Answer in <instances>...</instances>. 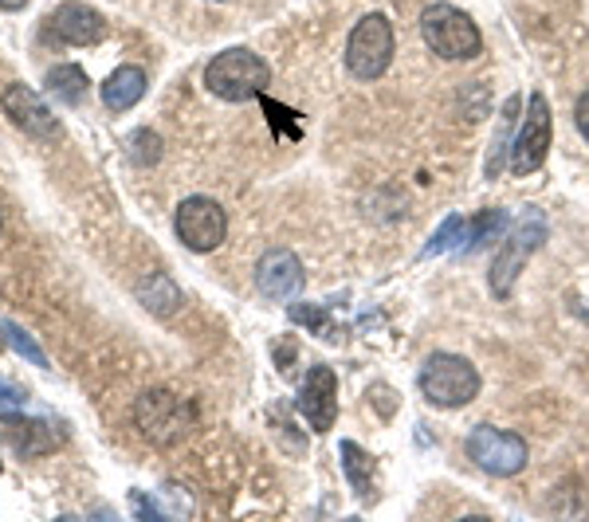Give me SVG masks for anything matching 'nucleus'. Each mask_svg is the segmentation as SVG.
<instances>
[{
    "label": "nucleus",
    "instance_id": "1",
    "mask_svg": "<svg viewBox=\"0 0 589 522\" xmlns=\"http://www.w3.org/2000/svg\"><path fill=\"white\" fill-rule=\"evenodd\" d=\"M546 236H550V224L546 217H542V208H527V213L515 220V228L507 232V240H503V247L495 252V259H491V279H488L491 295L510 299L527 259L546 244Z\"/></svg>",
    "mask_w": 589,
    "mask_h": 522
},
{
    "label": "nucleus",
    "instance_id": "2",
    "mask_svg": "<svg viewBox=\"0 0 589 522\" xmlns=\"http://www.w3.org/2000/svg\"><path fill=\"white\" fill-rule=\"evenodd\" d=\"M267 83H272V68H267V60H260V56L248 48L220 51L205 68V87L225 102L260 99L267 90Z\"/></svg>",
    "mask_w": 589,
    "mask_h": 522
},
{
    "label": "nucleus",
    "instance_id": "3",
    "mask_svg": "<svg viewBox=\"0 0 589 522\" xmlns=\"http://www.w3.org/2000/svg\"><path fill=\"white\" fill-rule=\"evenodd\" d=\"M421 397L436 409H464L480 397V369L460 354H432L429 362L421 365Z\"/></svg>",
    "mask_w": 589,
    "mask_h": 522
},
{
    "label": "nucleus",
    "instance_id": "4",
    "mask_svg": "<svg viewBox=\"0 0 589 522\" xmlns=\"http://www.w3.org/2000/svg\"><path fill=\"white\" fill-rule=\"evenodd\" d=\"M421 36L441 60H476L483 51V36L468 12L456 4H432L421 16Z\"/></svg>",
    "mask_w": 589,
    "mask_h": 522
},
{
    "label": "nucleus",
    "instance_id": "5",
    "mask_svg": "<svg viewBox=\"0 0 589 522\" xmlns=\"http://www.w3.org/2000/svg\"><path fill=\"white\" fill-rule=\"evenodd\" d=\"M393 63V24L382 12H370L353 24L350 40H346V71L353 80L373 83L382 80Z\"/></svg>",
    "mask_w": 589,
    "mask_h": 522
},
{
    "label": "nucleus",
    "instance_id": "6",
    "mask_svg": "<svg viewBox=\"0 0 589 522\" xmlns=\"http://www.w3.org/2000/svg\"><path fill=\"white\" fill-rule=\"evenodd\" d=\"M464 452L468 460L488 475H519L527 468L530 452H527V440L519 433H503V428H491V424H476L464 440Z\"/></svg>",
    "mask_w": 589,
    "mask_h": 522
},
{
    "label": "nucleus",
    "instance_id": "7",
    "mask_svg": "<svg viewBox=\"0 0 589 522\" xmlns=\"http://www.w3.org/2000/svg\"><path fill=\"white\" fill-rule=\"evenodd\" d=\"M550 138H554V119H550V102L542 95H530L527 114H522L519 130H515V142H510V173L515 178H530L546 166Z\"/></svg>",
    "mask_w": 589,
    "mask_h": 522
},
{
    "label": "nucleus",
    "instance_id": "8",
    "mask_svg": "<svg viewBox=\"0 0 589 522\" xmlns=\"http://www.w3.org/2000/svg\"><path fill=\"white\" fill-rule=\"evenodd\" d=\"M134 421L142 428V436L154 444H177L189 433V404L181 397H173L169 389H149V393L137 397L134 404Z\"/></svg>",
    "mask_w": 589,
    "mask_h": 522
},
{
    "label": "nucleus",
    "instance_id": "9",
    "mask_svg": "<svg viewBox=\"0 0 589 522\" xmlns=\"http://www.w3.org/2000/svg\"><path fill=\"white\" fill-rule=\"evenodd\" d=\"M173 228H177V240H181L189 252H213V247L225 244L228 217L213 197H189L177 208Z\"/></svg>",
    "mask_w": 589,
    "mask_h": 522
},
{
    "label": "nucleus",
    "instance_id": "10",
    "mask_svg": "<svg viewBox=\"0 0 589 522\" xmlns=\"http://www.w3.org/2000/svg\"><path fill=\"white\" fill-rule=\"evenodd\" d=\"M299 413L306 416L314 433L323 436L338 421V377H334L330 365H314L306 374L303 389H299Z\"/></svg>",
    "mask_w": 589,
    "mask_h": 522
},
{
    "label": "nucleus",
    "instance_id": "11",
    "mask_svg": "<svg viewBox=\"0 0 589 522\" xmlns=\"http://www.w3.org/2000/svg\"><path fill=\"white\" fill-rule=\"evenodd\" d=\"M303 264L294 252L287 247H267L260 264H255V287H260V295L275 299V303H284V299H294L303 291Z\"/></svg>",
    "mask_w": 589,
    "mask_h": 522
},
{
    "label": "nucleus",
    "instance_id": "12",
    "mask_svg": "<svg viewBox=\"0 0 589 522\" xmlns=\"http://www.w3.org/2000/svg\"><path fill=\"white\" fill-rule=\"evenodd\" d=\"M0 107H4V114L12 119V126H20L24 134H32V138H56L59 134V122L48 110V102L39 99L32 87H24V83H12V87L4 90Z\"/></svg>",
    "mask_w": 589,
    "mask_h": 522
},
{
    "label": "nucleus",
    "instance_id": "13",
    "mask_svg": "<svg viewBox=\"0 0 589 522\" xmlns=\"http://www.w3.org/2000/svg\"><path fill=\"white\" fill-rule=\"evenodd\" d=\"M48 28L56 40L71 44V48H91L107 36V21L98 16L91 4H79V0H63L56 12L48 16Z\"/></svg>",
    "mask_w": 589,
    "mask_h": 522
},
{
    "label": "nucleus",
    "instance_id": "14",
    "mask_svg": "<svg viewBox=\"0 0 589 522\" xmlns=\"http://www.w3.org/2000/svg\"><path fill=\"white\" fill-rule=\"evenodd\" d=\"M146 95V71L142 68H118L107 83H103V102L107 110H130Z\"/></svg>",
    "mask_w": 589,
    "mask_h": 522
},
{
    "label": "nucleus",
    "instance_id": "15",
    "mask_svg": "<svg viewBox=\"0 0 589 522\" xmlns=\"http://www.w3.org/2000/svg\"><path fill=\"white\" fill-rule=\"evenodd\" d=\"M48 87L59 102L79 107V102L87 99V71L79 68V63H59V68L48 71Z\"/></svg>",
    "mask_w": 589,
    "mask_h": 522
},
{
    "label": "nucleus",
    "instance_id": "16",
    "mask_svg": "<svg viewBox=\"0 0 589 522\" xmlns=\"http://www.w3.org/2000/svg\"><path fill=\"white\" fill-rule=\"evenodd\" d=\"M519 107H522V99H519V95H510V99L503 102V114H500V130H495V142H491V158H488V178H500L503 161L510 158V142H515V134H510V126H515V119H519Z\"/></svg>",
    "mask_w": 589,
    "mask_h": 522
},
{
    "label": "nucleus",
    "instance_id": "17",
    "mask_svg": "<svg viewBox=\"0 0 589 522\" xmlns=\"http://www.w3.org/2000/svg\"><path fill=\"white\" fill-rule=\"evenodd\" d=\"M9 440H12V448H16L20 456H39V452H48L51 444H56V433H51V424H24V421H16V416H12Z\"/></svg>",
    "mask_w": 589,
    "mask_h": 522
},
{
    "label": "nucleus",
    "instance_id": "18",
    "mask_svg": "<svg viewBox=\"0 0 589 522\" xmlns=\"http://www.w3.org/2000/svg\"><path fill=\"white\" fill-rule=\"evenodd\" d=\"M342 468H346V479L358 495H370L373 491V456L362 452L353 440H342Z\"/></svg>",
    "mask_w": 589,
    "mask_h": 522
},
{
    "label": "nucleus",
    "instance_id": "19",
    "mask_svg": "<svg viewBox=\"0 0 589 522\" xmlns=\"http://www.w3.org/2000/svg\"><path fill=\"white\" fill-rule=\"evenodd\" d=\"M507 228V208H480L476 217H468V252H480L488 240H495Z\"/></svg>",
    "mask_w": 589,
    "mask_h": 522
},
{
    "label": "nucleus",
    "instance_id": "20",
    "mask_svg": "<svg viewBox=\"0 0 589 522\" xmlns=\"http://www.w3.org/2000/svg\"><path fill=\"white\" fill-rule=\"evenodd\" d=\"M464 240H468V217H448L436 228V236L424 244L421 256H444L452 247H464Z\"/></svg>",
    "mask_w": 589,
    "mask_h": 522
},
{
    "label": "nucleus",
    "instance_id": "21",
    "mask_svg": "<svg viewBox=\"0 0 589 522\" xmlns=\"http://www.w3.org/2000/svg\"><path fill=\"white\" fill-rule=\"evenodd\" d=\"M0 330H4V338H9V345L16 350L20 357H28L32 365H39V369H48V354L36 345V338L28 335V330H20L16 323H0Z\"/></svg>",
    "mask_w": 589,
    "mask_h": 522
},
{
    "label": "nucleus",
    "instance_id": "22",
    "mask_svg": "<svg viewBox=\"0 0 589 522\" xmlns=\"http://www.w3.org/2000/svg\"><path fill=\"white\" fill-rule=\"evenodd\" d=\"M130 158L137 161V166H149V161L161 158V138L157 134H149V130H137L134 138H130Z\"/></svg>",
    "mask_w": 589,
    "mask_h": 522
},
{
    "label": "nucleus",
    "instance_id": "23",
    "mask_svg": "<svg viewBox=\"0 0 589 522\" xmlns=\"http://www.w3.org/2000/svg\"><path fill=\"white\" fill-rule=\"evenodd\" d=\"M24 409H28V393H24L20 385H12V381L0 377V416L12 421V416H20Z\"/></svg>",
    "mask_w": 589,
    "mask_h": 522
},
{
    "label": "nucleus",
    "instance_id": "24",
    "mask_svg": "<svg viewBox=\"0 0 589 522\" xmlns=\"http://www.w3.org/2000/svg\"><path fill=\"white\" fill-rule=\"evenodd\" d=\"M291 318H294V323H311L314 330H318V335L330 338V335H326V318H323V311H314V306H291Z\"/></svg>",
    "mask_w": 589,
    "mask_h": 522
},
{
    "label": "nucleus",
    "instance_id": "25",
    "mask_svg": "<svg viewBox=\"0 0 589 522\" xmlns=\"http://www.w3.org/2000/svg\"><path fill=\"white\" fill-rule=\"evenodd\" d=\"M574 126H578V134L589 142V90H581L578 102H574Z\"/></svg>",
    "mask_w": 589,
    "mask_h": 522
},
{
    "label": "nucleus",
    "instance_id": "26",
    "mask_svg": "<svg viewBox=\"0 0 589 522\" xmlns=\"http://www.w3.org/2000/svg\"><path fill=\"white\" fill-rule=\"evenodd\" d=\"M28 0H0V9H9V12H16V9H24Z\"/></svg>",
    "mask_w": 589,
    "mask_h": 522
},
{
    "label": "nucleus",
    "instance_id": "27",
    "mask_svg": "<svg viewBox=\"0 0 589 522\" xmlns=\"http://www.w3.org/2000/svg\"><path fill=\"white\" fill-rule=\"evenodd\" d=\"M213 4H220V0H213Z\"/></svg>",
    "mask_w": 589,
    "mask_h": 522
},
{
    "label": "nucleus",
    "instance_id": "28",
    "mask_svg": "<svg viewBox=\"0 0 589 522\" xmlns=\"http://www.w3.org/2000/svg\"><path fill=\"white\" fill-rule=\"evenodd\" d=\"M0 468H4V463H0Z\"/></svg>",
    "mask_w": 589,
    "mask_h": 522
}]
</instances>
